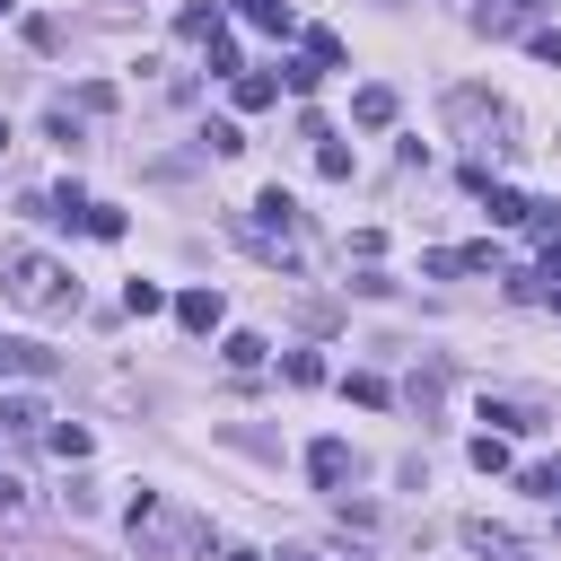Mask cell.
<instances>
[{
	"instance_id": "e0dca14e",
	"label": "cell",
	"mask_w": 561,
	"mask_h": 561,
	"mask_svg": "<svg viewBox=\"0 0 561 561\" xmlns=\"http://www.w3.org/2000/svg\"><path fill=\"white\" fill-rule=\"evenodd\" d=\"M263 351H272L263 333H228V342H219V359H228V368H263Z\"/></svg>"
},
{
	"instance_id": "d6986e66",
	"label": "cell",
	"mask_w": 561,
	"mask_h": 561,
	"mask_svg": "<svg viewBox=\"0 0 561 561\" xmlns=\"http://www.w3.org/2000/svg\"><path fill=\"white\" fill-rule=\"evenodd\" d=\"M316 79H324V70H316L307 53H298V61H280V88H289V96H316Z\"/></svg>"
},
{
	"instance_id": "5b68a950",
	"label": "cell",
	"mask_w": 561,
	"mask_h": 561,
	"mask_svg": "<svg viewBox=\"0 0 561 561\" xmlns=\"http://www.w3.org/2000/svg\"><path fill=\"white\" fill-rule=\"evenodd\" d=\"M482 421H491L500 438H535V430H543V403H526V394H482Z\"/></svg>"
},
{
	"instance_id": "ac0fdd59",
	"label": "cell",
	"mask_w": 561,
	"mask_h": 561,
	"mask_svg": "<svg viewBox=\"0 0 561 561\" xmlns=\"http://www.w3.org/2000/svg\"><path fill=\"white\" fill-rule=\"evenodd\" d=\"M465 456H473V465H482V473H508V438H500V430H482V438H473V447H465Z\"/></svg>"
},
{
	"instance_id": "52a82bcc",
	"label": "cell",
	"mask_w": 561,
	"mask_h": 561,
	"mask_svg": "<svg viewBox=\"0 0 561 561\" xmlns=\"http://www.w3.org/2000/svg\"><path fill=\"white\" fill-rule=\"evenodd\" d=\"M543 9H552V0H482V9H473V26H482V35H517V26H526V18H543Z\"/></svg>"
},
{
	"instance_id": "603a6c76",
	"label": "cell",
	"mask_w": 561,
	"mask_h": 561,
	"mask_svg": "<svg viewBox=\"0 0 561 561\" xmlns=\"http://www.w3.org/2000/svg\"><path fill=\"white\" fill-rule=\"evenodd\" d=\"M202 149H210V158H237V149H245V131H237V123H210V131H202Z\"/></svg>"
},
{
	"instance_id": "2e32d148",
	"label": "cell",
	"mask_w": 561,
	"mask_h": 561,
	"mask_svg": "<svg viewBox=\"0 0 561 561\" xmlns=\"http://www.w3.org/2000/svg\"><path fill=\"white\" fill-rule=\"evenodd\" d=\"M298 35H307V61L316 70H342V35L333 26H298Z\"/></svg>"
},
{
	"instance_id": "6da1fadb",
	"label": "cell",
	"mask_w": 561,
	"mask_h": 561,
	"mask_svg": "<svg viewBox=\"0 0 561 561\" xmlns=\"http://www.w3.org/2000/svg\"><path fill=\"white\" fill-rule=\"evenodd\" d=\"M123 535H131L140 561H193V552L210 543V526H202L184 500H167V491H140V500L123 508Z\"/></svg>"
},
{
	"instance_id": "30bf717a",
	"label": "cell",
	"mask_w": 561,
	"mask_h": 561,
	"mask_svg": "<svg viewBox=\"0 0 561 561\" xmlns=\"http://www.w3.org/2000/svg\"><path fill=\"white\" fill-rule=\"evenodd\" d=\"M237 18L263 26V35H298V9H289V0H237Z\"/></svg>"
},
{
	"instance_id": "5bb4252c",
	"label": "cell",
	"mask_w": 561,
	"mask_h": 561,
	"mask_svg": "<svg viewBox=\"0 0 561 561\" xmlns=\"http://www.w3.org/2000/svg\"><path fill=\"white\" fill-rule=\"evenodd\" d=\"M228 96L254 114V105H272V96H280V79H272V70H237V79H228Z\"/></svg>"
},
{
	"instance_id": "f546056e",
	"label": "cell",
	"mask_w": 561,
	"mask_h": 561,
	"mask_svg": "<svg viewBox=\"0 0 561 561\" xmlns=\"http://www.w3.org/2000/svg\"><path fill=\"white\" fill-rule=\"evenodd\" d=\"M0 149H9V114H0Z\"/></svg>"
},
{
	"instance_id": "83f0119b",
	"label": "cell",
	"mask_w": 561,
	"mask_h": 561,
	"mask_svg": "<svg viewBox=\"0 0 561 561\" xmlns=\"http://www.w3.org/2000/svg\"><path fill=\"white\" fill-rule=\"evenodd\" d=\"M526 44H535V61H561V35H552V26H535Z\"/></svg>"
},
{
	"instance_id": "4fadbf2b",
	"label": "cell",
	"mask_w": 561,
	"mask_h": 561,
	"mask_svg": "<svg viewBox=\"0 0 561 561\" xmlns=\"http://www.w3.org/2000/svg\"><path fill=\"white\" fill-rule=\"evenodd\" d=\"M175 35H184V44H210V35H228V26H219V0H193V9L175 18Z\"/></svg>"
},
{
	"instance_id": "7c38bea8",
	"label": "cell",
	"mask_w": 561,
	"mask_h": 561,
	"mask_svg": "<svg viewBox=\"0 0 561 561\" xmlns=\"http://www.w3.org/2000/svg\"><path fill=\"white\" fill-rule=\"evenodd\" d=\"M44 421H53V412H44L35 394H0V430H9V438H26V430H44Z\"/></svg>"
},
{
	"instance_id": "f1b7e54d",
	"label": "cell",
	"mask_w": 561,
	"mask_h": 561,
	"mask_svg": "<svg viewBox=\"0 0 561 561\" xmlns=\"http://www.w3.org/2000/svg\"><path fill=\"white\" fill-rule=\"evenodd\" d=\"M219 561H263V552H219Z\"/></svg>"
},
{
	"instance_id": "44dd1931",
	"label": "cell",
	"mask_w": 561,
	"mask_h": 561,
	"mask_svg": "<svg viewBox=\"0 0 561 561\" xmlns=\"http://www.w3.org/2000/svg\"><path fill=\"white\" fill-rule=\"evenodd\" d=\"M79 228H88V237H123V210H114V202H88Z\"/></svg>"
},
{
	"instance_id": "ffe728a7",
	"label": "cell",
	"mask_w": 561,
	"mask_h": 561,
	"mask_svg": "<svg viewBox=\"0 0 561 561\" xmlns=\"http://www.w3.org/2000/svg\"><path fill=\"white\" fill-rule=\"evenodd\" d=\"M316 175L342 184V175H351V149H342V140H316Z\"/></svg>"
},
{
	"instance_id": "d4e9b609",
	"label": "cell",
	"mask_w": 561,
	"mask_h": 561,
	"mask_svg": "<svg viewBox=\"0 0 561 561\" xmlns=\"http://www.w3.org/2000/svg\"><path fill=\"white\" fill-rule=\"evenodd\" d=\"M79 210H88V193H79V184L61 175V184H53V219H79Z\"/></svg>"
},
{
	"instance_id": "3957f363",
	"label": "cell",
	"mask_w": 561,
	"mask_h": 561,
	"mask_svg": "<svg viewBox=\"0 0 561 561\" xmlns=\"http://www.w3.org/2000/svg\"><path fill=\"white\" fill-rule=\"evenodd\" d=\"M0 298H9V307H26V316H70V307H79V280H70L53 254L9 245V254H0Z\"/></svg>"
},
{
	"instance_id": "7a4b0ae2",
	"label": "cell",
	"mask_w": 561,
	"mask_h": 561,
	"mask_svg": "<svg viewBox=\"0 0 561 561\" xmlns=\"http://www.w3.org/2000/svg\"><path fill=\"white\" fill-rule=\"evenodd\" d=\"M237 237H245V254H263V263H280V272H307V219H298V202L280 193V184H263L254 193V210L237 219Z\"/></svg>"
},
{
	"instance_id": "4dcf8cb0",
	"label": "cell",
	"mask_w": 561,
	"mask_h": 561,
	"mask_svg": "<svg viewBox=\"0 0 561 561\" xmlns=\"http://www.w3.org/2000/svg\"><path fill=\"white\" fill-rule=\"evenodd\" d=\"M0 18H9V0H0Z\"/></svg>"
},
{
	"instance_id": "4316f807",
	"label": "cell",
	"mask_w": 561,
	"mask_h": 561,
	"mask_svg": "<svg viewBox=\"0 0 561 561\" xmlns=\"http://www.w3.org/2000/svg\"><path fill=\"white\" fill-rule=\"evenodd\" d=\"M18 508H26V482H18V473H0V517H18Z\"/></svg>"
},
{
	"instance_id": "9a60e30c",
	"label": "cell",
	"mask_w": 561,
	"mask_h": 561,
	"mask_svg": "<svg viewBox=\"0 0 561 561\" xmlns=\"http://www.w3.org/2000/svg\"><path fill=\"white\" fill-rule=\"evenodd\" d=\"M482 202H491V228H526V193H508V184H482Z\"/></svg>"
},
{
	"instance_id": "ba28073f",
	"label": "cell",
	"mask_w": 561,
	"mask_h": 561,
	"mask_svg": "<svg viewBox=\"0 0 561 561\" xmlns=\"http://www.w3.org/2000/svg\"><path fill=\"white\" fill-rule=\"evenodd\" d=\"M351 114H359V123H368V131H386V123H394V114H403V96H394V88H386V79H368V88H359V96H351Z\"/></svg>"
},
{
	"instance_id": "484cf974",
	"label": "cell",
	"mask_w": 561,
	"mask_h": 561,
	"mask_svg": "<svg viewBox=\"0 0 561 561\" xmlns=\"http://www.w3.org/2000/svg\"><path fill=\"white\" fill-rule=\"evenodd\" d=\"M526 491H543V500H552V491H561V465H526Z\"/></svg>"
},
{
	"instance_id": "9c48e42d",
	"label": "cell",
	"mask_w": 561,
	"mask_h": 561,
	"mask_svg": "<svg viewBox=\"0 0 561 561\" xmlns=\"http://www.w3.org/2000/svg\"><path fill=\"white\" fill-rule=\"evenodd\" d=\"M219 316H228V307H219V289H184V298H175V324H184V333H210Z\"/></svg>"
},
{
	"instance_id": "7402d4cb",
	"label": "cell",
	"mask_w": 561,
	"mask_h": 561,
	"mask_svg": "<svg viewBox=\"0 0 561 561\" xmlns=\"http://www.w3.org/2000/svg\"><path fill=\"white\" fill-rule=\"evenodd\" d=\"M123 307H131V316H158L167 289H158V280H123Z\"/></svg>"
},
{
	"instance_id": "277c9868",
	"label": "cell",
	"mask_w": 561,
	"mask_h": 561,
	"mask_svg": "<svg viewBox=\"0 0 561 561\" xmlns=\"http://www.w3.org/2000/svg\"><path fill=\"white\" fill-rule=\"evenodd\" d=\"M447 123L473 140V149H517L508 131H517V114L491 96V88H447Z\"/></svg>"
},
{
	"instance_id": "8992f818",
	"label": "cell",
	"mask_w": 561,
	"mask_h": 561,
	"mask_svg": "<svg viewBox=\"0 0 561 561\" xmlns=\"http://www.w3.org/2000/svg\"><path fill=\"white\" fill-rule=\"evenodd\" d=\"M351 473H359V456H351L342 438H316V447H307V482H316V491H342Z\"/></svg>"
},
{
	"instance_id": "8fae6325",
	"label": "cell",
	"mask_w": 561,
	"mask_h": 561,
	"mask_svg": "<svg viewBox=\"0 0 561 561\" xmlns=\"http://www.w3.org/2000/svg\"><path fill=\"white\" fill-rule=\"evenodd\" d=\"M465 543H473L482 561H517V543H508V526H491V517H465Z\"/></svg>"
},
{
	"instance_id": "cb8c5ba5",
	"label": "cell",
	"mask_w": 561,
	"mask_h": 561,
	"mask_svg": "<svg viewBox=\"0 0 561 561\" xmlns=\"http://www.w3.org/2000/svg\"><path fill=\"white\" fill-rule=\"evenodd\" d=\"M280 368H289V386H324V359H316V351H289Z\"/></svg>"
}]
</instances>
